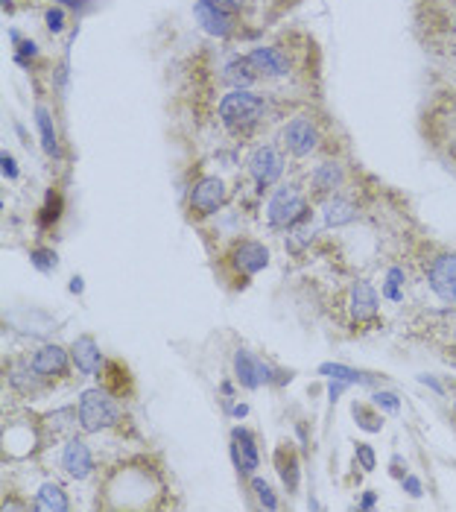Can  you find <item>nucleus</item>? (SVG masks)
I'll return each mask as SVG.
<instances>
[{
  "instance_id": "1",
  "label": "nucleus",
  "mask_w": 456,
  "mask_h": 512,
  "mask_svg": "<svg viewBox=\"0 0 456 512\" xmlns=\"http://www.w3.org/2000/svg\"><path fill=\"white\" fill-rule=\"evenodd\" d=\"M220 120L234 129V132H246L252 129L257 120L263 117V111H267V103H263V97L246 91V88H234L228 91L223 100H220Z\"/></svg>"
},
{
  "instance_id": "2",
  "label": "nucleus",
  "mask_w": 456,
  "mask_h": 512,
  "mask_svg": "<svg viewBox=\"0 0 456 512\" xmlns=\"http://www.w3.org/2000/svg\"><path fill=\"white\" fill-rule=\"evenodd\" d=\"M120 422V407L103 389H85L79 396V425L85 433H100Z\"/></svg>"
},
{
  "instance_id": "3",
  "label": "nucleus",
  "mask_w": 456,
  "mask_h": 512,
  "mask_svg": "<svg viewBox=\"0 0 456 512\" xmlns=\"http://www.w3.org/2000/svg\"><path fill=\"white\" fill-rule=\"evenodd\" d=\"M267 219L272 229H296L301 219H307V202L296 185H284L272 193Z\"/></svg>"
},
{
  "instance_id": "4",
  "label": "nucleus",
  "mask_w": 456,
  "mask_h": 512,
  "mask_svg": "<svg viewBox=\"0 0 456 512\" xmlns=\"http://www.w3.org/2000/svg\"><path fill=\"white\" fill-rule=\"evenodd\" d=\"M281 141H284V150L290 153V156H296V158H304V156H310L316 150V141H319V132H316V124L310 117H304V114H299V117H293L290 124L284 126V132H281Z\"/></svg>"
},
{
  "instance_id": "5",
  "label": "nucleus",
  "mask_w": 456,
  "mask_h": 512,
  "mask_svg": "<svg viewBox=\"0 0 456 512\" xmlns=\"http://www.w3.org/2000/svg\"><path fill=\"white\" fill-rule=\"evenodd\" d=\"M249 173H252V179H255V185L263 190V187H269V185H275L278 179H281V173H284V158H281V153L275 150V146H257V150L252 153V158H249Z\"/></svg>"
},
{
  "instance_id": "6",
  "label": "nucleus",
  "mask_w": 456,
  "mask_h": 512,
  "mask_svg": "<svg viewBox=\"0 0 456 512\" xmlns=\"http://www.w3.org/2000/svg\"><path fill=\"white\" fill-rule=\"evenodd\" d=\"M430 290L436 293L442 302L456 305V255H439L427 270Z\"/></svg>"
},
{
  "instance_id": "7",
  "label": "nucleus",
  "mask_w": 456,
  "mask_h": 512,
  "mask_svg": "<svg viewBox=\"0 0 456 512\" xmlns=\"http://www.w3.org/2000/svg\"><path fill=\"white\" fill-rule=\"evenodd\" d=\"M226 200V182L220 176H205L194 185V193H190V211L196 217H208L213 214Z\"/></svg>"
},
{
  "instance_id": "8",
  "label": "nucleus",
  "mask_w": 456,
  "mask_h": 512,
  "mask_svg": "<svg viewBox=\"0 0 456 512\" xmlns=\"http://www.w3.org/2000/svg\"><path fill=\"white\" fill-rule=\"evenodd\" d=\"M194 15L199 21V27L208 33V36H217V38H226L234 33V15L226 12V9H217L208 0H196L194 4Z\"/></svg>"
},
{
  "instance_id": "9",
  "label": "nucleus",
  "mask_w": 456,
  "mask_h": 512,
  "mask_svg": "<svg viewBox=\"0 0 456 512\" xmlns=\"http://www.w3.org/2000/svg\"><path fill=\"white\" fill-rule=\"evenodd\" d=\"M231 263H234V270H240L243 276H255L269 263V249L263 246V243H257V240H243V243H237L234 246Z\"/></svg>"
},
{
  "instance_id": "10",
  "label": "nucleus",
  "mask_w": 456,
  "mask_h": 512,
  "mask_svg": "<svg viewBox=\"0 0 456 512\" xmlns=\"http://www.w3.org/2000/svg\"><path fill=\"white\" fill-rule=\"evenodd\" d=\"M246 59L257 70V77L278 80V77H287V73H290V62H287V56L278 50V47H255Z\"/></svg>"
},
{
  "instance_id": "11",
  "label": "nucleus",
  "mask_w": 456,
  "mask_h": 512,
  "mask_svg": "<svg viewBox=\"0 0 456 512\" xmlns=\"http://www.w3.org/2000/svg\"><path fill=\"white\" fill-rule=\"evenodd\" d=\"M231 457H234V466L237 472H243V474H255L257 469V445H255V439L246 427H234L231 433Z\"/></svg>"
},
{
  "instance_id": "12",
  "label": "nucleus",
  "mask_w": 456,
  "mask_h": 512,
  "mask_svg": "<svg viewBox=\"0 0 456 512\" xmlns=\"http://www.w3.org/2000/svg\"><path fill=\"white\" fill-rule=\"evenodd\" d=\"M62 469L74 477V480H85L94 472V457L88 451V445L82 439H70L62 451Z\"/></svg>"
},
{
  "instance_id": "13",
  "label": "nucleus",
  "mask_w": 456,
  "mask_h": 512,
  "mask_svg": "<svg viewBox=\"0 0 456 512\" xmlns=\"http://www.w3.org/2000/svg\"><path fill=\"white\" fill-rule=\"evenodd\" d=\"M70 357H74L77 369L85 372V375H97L100 366H103V354H100V346L97 339L91 334H82L74 339V346H70Z\"/></svg>"
},
{
  "instance_id": "14",
  "label": "nucleus",
  "mask_w": 456,
  "mask_h": 512,
  "mask_svg": "<svg viewBox=\"0 0 456 512\" xmlns=\"http://www.w3.org/2000/svg\"><path fill=\"white\" fill-rule=\"evenodd\" d=\"M30 366H33V372H35L38 378L62 375V372L67 369V352H65L62 346H44V349H38V352L33 354Z\"/></svg>"
},
{
  "instance_id": "15",
  "label": "nucleus",
  "mask_w": 456,
  "mask_h": 512,
  "mask_svg": "<svg viewBox=\"0 0 456 512\" xmlns=\"http://www.w3.org/2000/svg\"><path fill=\"white\" fill-rule=\"evenodd\" d=\"M351 313L354 320H374L377 316V293L369 281H357L351 287Z\"/></svg>"
},
{
  "instance_id": "16",
  "label": "nucleus",
  "mask_w": 456,
  "mask_h": 512,
  "mask_svg": "<svg viewBox=\"0 0 456 512\" xmlns=\"http://www.w3.org/2000/svg\"><path fill=\"white\" fill-rule=\"evenodd\" d=\"M234 372L240 378V383H243L246 389H255L263 383V363H257L246 349H240L234 354Z\"/></svg>"
},
{
  "instance_id": "17",
  "label": "nucleus",
  "mask_w": 456,
  "mask_h": 512,
  "mask_svg": "<svg viewBox=\"0 0 456 512\" xmlns=\"http://www.w3.org/2000/svg\"><path fill=\"white\" fill-rule=\"evenodd\" d=\"M319 375H328L330 381L360 383V386H374V383H377V378H374V375L360 372V369H351V366H343V363H322V366H319Z\"/></svg>"
},
{
  "instance_id": "18",
  "label": "nucleus",
  "mask_w": 456,
  "mask_h": 512,
  "mask_svg": "<svg viewBox=\"0 0 456 512\" xmlns=\"http://www.w3.org/2000/svg\"><path fill=\"white\" fill-rule=\"evenodd\" d=\"M343 179H345L343 164H337V161H325V164H319V167L313 170V176H310V182H313V187H316L319 193L337 190V187L343 185Z\"/></svg>"
},
{
  "instance_id": "19",
  "label": "nucleus",
  "mask_w": 456,
  "mask_h": 512,
  "mask_svg": "<svg viewBox=\"0 0 456 512\" xmlns=\"http://www.w3.org/2000/svg\"><path fill=\"white\" fill-rule=\"evenodd\" d=\"M67 506L70 503H67L59 483H44L35 492V509H41V512H65Z\"/></svg>"
},
{
  "instance_id": "20",
  "label": "nucleus",
  "mask_w": 456,
  "mask_h": 512,
  "mask_svg": "<svg viewBox=\"0 0 456 512\" xmlns=\"http://www.w3.org/2000/svg\"><path fill=\"white\" fill-rule=\"evenodd\" d=\"M354 217H357L354 202H348V200H343V197H333V200H328V202H325V223H328L330 229L351 223Z\"/></svg>"
},
{
  "instance_id": "21",
  "label": "nucleus",
  "mask_w": 456,
  "mask_h": 512,
  "mask_svg": "<svg viewBox=\"0 0 456 512\" xmlns=\"http://www.w3.org/2000/svg\"><path fill=\"white\" fill-rule=\"evenodd\" d=\"M35 124H38V132H41V143H44V150L50 153V156H56L59 143H56V126H53L50 111L38 106V109H35Z\"/></svg>"
},
{
  "instance_id": "22",
  "label": "nucleus",
  "mask_w": 456,
  "mask_h": 512,
  "mask_svg": "<svg viewBox=\"0 0 456 512\" xmlns=\"http://www.w3.org/2000/svg\"><path fill=\"white\" fill-rule=\"evenodd\" d=\"M226 80H231V82L240 88V85L255 82V80H257V70L252 67L249 59H234V62H228V67H226Z\"/></svg>"
},
{
  "instance_id": "23",
  "label": "nucleus",
  "mask_w": 456,
  "mask_h": 512,
  "mask_svg": "<svg viewBox=\"0 0 456 512\" xmlns=\"http://www.w3.org/2000/svg\"><path fill=\"white\" fill-rule=\"evenodd\" d=\"M278 472H281V477H284V483H287V489L290 492H296V486H299V462H296V454L293 451H287V462H284V457L278 454Z\"/></svg>"
},
{
  "instance_id": "24",
  "label": "nucleus",
  "mask_w": 456,
  "mask_h": 512,
  "mask_svg": "<svg viewBox=\"0 0 456 512\" xmlns=\"http://www.w3.org/2000/svg\"><path fill=\"white\" fill-rule=\"evenodd\" d=\"M354 416H357V425L363 430H369V433H377L383 427V416L372 413L366 404H354Z\"/></svg>"
},
{
  "instance_id": "25",
  "label": "nucleus",
  "mask_w": 456,
  "mask_h": 512,
  "mask_svg": "<svg viewBox=\"0 0 456 512\" xmlns=\"http://www.w3.org/2000/svg\"><path fill=\"white\" fill-rule=\"evenodd\" d=\"M30 261H33L35 270H41V273H53L56 270V252L53 249H35Z\"/></svg>"
},
{
  "instance_id": "26",
  "label": "nucleus",
  "mask_w": 456,
  "mask_h": 512,
  "mask_svg": "<svg viewBox=\"0 0 456 512\" xmlns=\"http://www.w3.org/2000/svg\"><path fill=\"white\" fill-rule=\"evenodd\" d=\"M252 489L257 492V501H260V506H267V509H275V506H278V498L272 495V489H269V483H267V480L255 477V480H252Z\"/></svg>"
},
{
  "instance_id": "27",
  "label": "nucleus",
  "mask_w": 456,
  "mask_h": 512,
  "mask_svg": "<svg viewBox=\"0 0 456 512\" xmlns=\"http://www.w3.org/2000/svg\"><path fill=\"white\" fill-rule=\"evenodd\" d=\"M354 459L360 462V469H363V472H372V469L377 466V457H374V448H372V445H363V442H360V445L354 448Z\"/></svg>"
},
{
  "instance_id": "28",
  "label": "nucleus",
  "mask_w": 456,
  "mask_h": 512,
  "mask_svg": "<svg viewBox=\"0 0 456 512\" xmlns=\"http://www.w3.org/2000/svg\"><path fill=\"white\" fill-rule=\"evenodd\" d=\"M372 401H374L377 407H383V410H389V413H398V410H401V401H398V396H392V393H383V389H377V393L372 396Z\"/></svg>"
},
{
  "instance_id": "29",
  "label": "nucleus",
  "mask_w": 456,
  "mask_h": 512,
  "mask_svg": "<svg viewBox=\"0 0 456 512\" xmlns=\"http://www.w3.org/2000/svg\"><path fill=\"white\" fill-rule=\"evenodd\" d=\"M404 492L410 495V498H421V480L416 477V474H404Z\"/></svg>"
},
{
  "instance_id": "30",
  "label": "nucleus",
  "mask_w": 456,
  "mask_h": 512,
  "mask_svg": "<svg viewBox=\"0 0 456 512\" xmlns=\"http://www.w3.org/2000/svg\"><path fill=\"white\" fill-rule=\"evenodd\" d=\"M47 27H50L53 33H59V30L65 27V15H62V9H50V12H47Z\"/></svg>"
},
{
  "instance_id": "31",
  "label": "nucleus",
  "mask_w": 456,
  "mask_h": 512,
  "mask_svg": "<svg viewBox=\"0 0 456 512\" xmlns=\"http://www.w3.org/2000/svg\"><path fill=\"white\" fill-rule=\"evenodd\" d=\"M387 284L389 287H401L404 284V270H401V266H392V270L387 273Z\"/></svg>"
},
{
  "instance_id": "32",
  "label": "nucleus",
  "mask_w": 456,
  "mask_h": 512,
  "mask_svg": "<svg viewBox=\"0 0 456 512\" xmlns=\"http://www.w3.org/2000/svg\"><path fill=\"white\" fill-rule=\"evenodd\" d=\"M208 4H213L217 9H226V12H234V9H240L243 0H208Z\"/></svg>"
},
{
  "instance_id": "33",
  "label": "nucleus",
  "mask_w": 456,
  "mask_h": 512,
  "mask_svg": "<svg viewBox=\"0 0 456 512\" xmlns=\"http://www.w3.org/2000/svg\"><path fill=\"white\" fill-rule=\"evenodd\" d=\"M4 173H6L9 179H15V176H18V167H15L12 156H6V153H4Z\"/></svg>"
},
{
  "instance_id": "34",
  "label": "nucleus",
  "mask_w": 456,
  "mask_h": 512,
  "mask_svg": "<svg viewBox=\"0 0 456 512\" xmlns=\"http://www.w3.org/2000/svg\"><path fill=\"white\" fill-rule=\"evenodd\" d=\"M418 381H421L424 386H430V389H436V393H445V389H442V383H439L436 378H430V375H418Z\"/></svg>"
},
{
  "instance_id": "35",
  "label": "nucleus",
  "mask_w": 456,
  "mask_h": 512,
  "mask_svg": "<svg viewBox=\"0 0 456 512\" xmlns=\"http://www.w3.org/2000/svg\"><path fill=\"white\" fill-rule=\"evenodd\" d=\"M374 503H377V492H372V489H369V492L363 495V501H360V509H372Z\"/></svg>"
},
{
  "instance_id": "36",
  "label": "nucleus",
  "mask_w": 456,
  "mask_h": 512,
  "mask_svg": "<svg viewBox=\"0 0 456 512\" xmlns=\"http://www.w3.org/2000/svg\"><path fill=\"white\" fill-rule=\"evenodd\" d=\"M70 290H74V293H82V278H74V281H70Z\"/></svg>"
},
{
  "instance_id": "37",
  "label": "nucleus",
  "mask_w": 456,
  "mask_h": 512,
  "mask_svg": "<svg viewBox=\"0 0 456 512\" xmlns=\"http://www.w3.org/2000/svg\"><path fill=\"white\" fill-rule=\"evenodd\" d=\"M246 413H249V407H246V404H240V407H234V416H246Z\"/></svg>"
},
{
  "instance_id": "38",
  "label": "nucleus",
  "mask_w": 456,
  "mask_h": 512,
  "mask_svg": "<svg viewBox=\"0 0 456 512\" xmlns=\"http://www.w3.org/2000/svg\"><path fill=\"white\" fill-rule=\"evenodd\" d=\"M450 30H453V33H456V18H453V23H450Z\"/></svg>"
},
{
  "instance_id": "39",
  "label": "nucleus",
  "mask_w": 456,
  "mask_h": 512,
  "mask_svg": "<svg viewBox=\"0 0 456 512\" xmlns=\"http://www.w3.org/2000/svg\"><path fill=\"white\" fill-rule=\"evenodd\" d=\"M453 410H456V404H453Z\"/></svg>"
}]
</instances>
